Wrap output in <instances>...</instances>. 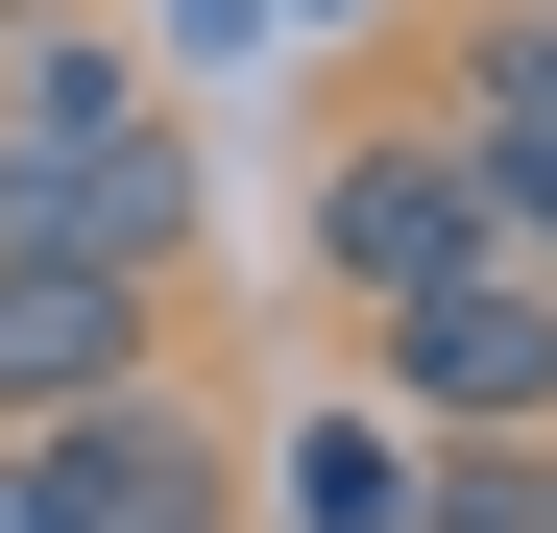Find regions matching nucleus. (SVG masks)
Here are the masks:
<instances>
[{
	"instance_id": "1",
	"label": "nucleus",
	"mask_w": 557,
	"mask_h": 533,
	"mask_svg": "<svg viewBox=\"0 0 557 533\" xmlns=\"http://www.w3.org/2000/svg\"><path fill=\"white\" fill-rule=\"evenodd\" d=\"M460 266H485V146H460L436 98L339 122L315 146V292L339 315H412V292H460Z\"/></svg>"
},
{
	"instance_id": "2",
	"label": "nucleus",
	"mask_w": 557,
	"mask_h": 533,
	"mask_svg": "<svg viewBox=\"0 0 557 533\" xmlns=\"http://www.w3.org/2000/svg\"><path fill=\"white\" fill-rule=\"evenodd\" d=\"M170 243H195V146L170 122H98V146L0 122V266H122V292H170Z\"/></svg>"
},
{
	"instance_id": "3",
	"label": "nucleus",
	"mask_w": 557,
	"mask_h": 533,
	"mask_svg": "<svg viewBox=\"0 0 557 533\" xmlns=\"http://www.w3.org/2000/svg\"><path fill=\"white\" fill-rule=\"evenodd\" d=\"M363 364H388L412 436H557V292H533V266H460V292L363 315Z\"/></svg>"
},
{
	"instance_id": "4",
	"label": "nucleus",
	"mask_w": 557,
	"mask_h": 533,
	"mask_svg": "<svg viewBox=\"0 0 557 533\" xmlns=\"http://www.w3.org/2000/svg\"><path fill=\"white\" fill-rule=\"evenodd\" d=\"M25 461H49V533H267V509H243V436L170 388V364L98 388L73 436H25Z\"/></svg>"
},
{
	"instance_id": "5",
	"label": "nucleus",
	"mask_w": 557,
	"mask_h": 533,
	"mask_svg": "<svg viewBox=\"0 0 557 533\" xmlns=\"http://www.w3.org/2000/svg\"><path fill=\"white\" fill-rule=\"evenodd\" d=\"M98 388H146V292L122 266H0V436H73Z\"/></svg>"
},
{
	"instance_id": "6",
	"label": "nucleus",
	"mask_w": 557,
	"mask_h": 533,
	"mask_svg": "<svg viewBox=\"0 0 557 533\" xmlns=\"http://www.w3.org/2000/svg\"><path fill=\"white\" fill-rule=\"evenodd\" d=\"M436 122H460V146H557V0H460Z\"/></svg>"
},
{
	"instance_id": "7",
	"label": "nucleus",
	"mask_w": 557,
	"mask_h": 533,
	"mask_svg": "<svg viewBox=\"0 0 557 533\" xmlns=\"http://www.w3.org/2000/svg\"><path fill=\"white\" fill-rule=\"evenodd\" d=\"M267 509H292V533H412V436L388 412H315L292 461H267Z\"/></svg>"
},
{
	"instance_id": "8",
	"label": "nucleus",
	"mask_w": 557,
	"mask_h": 533,
	"mask_svg": "<svg viewBox=\"0 0 557 533\" xmlns=\"http://www.w3.org/2000/svg\"><path fill=\"white\" fill-rule=\"evenodd\" d=\"M412 533H557V436H436V461H412Z\"/></svg>"
},
{
	"instance_id": "9",
	"label": "nucleus",
	"mask_w": 557,
	"mask_h": 533,
	"mask_svg": "<svg viewBox=\"0 0 557 533\" xmlns=\"http://www.w3.org/2000/svg\"><path fill=\"white\" fill-rule=\"evenodd\" d=\"M0 533H49V461H25V436H0Z\"/></svg>"
},
{
	"instance_id": "10",
	"label": "nucleus",
	"mask_w": 557,
	"mask_h": 533,
	"mask_svg": "<svg viewBox=\"0 0 557 533\" xmlns=\"http://www.w3.org/2000/svg\"><path fill=\"white\" fill-rule=\"evenodd\" d=\"M292 25H388V0H292Z\"/></svg>"
}]
</instances>
